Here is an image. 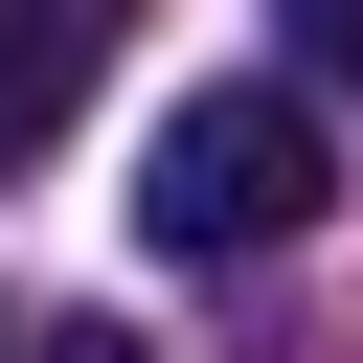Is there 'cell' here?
<instances>
[{
  "instance_id": "cell-1",
  "label": "cell",
  "mask_w": 363,
  "mask_h": 363,
  "mask_svg": "<svg viewBox=\"0 0 363 363\" xmlns=\"http://www.w3.org/2000/svg\"><path fill=\"white\" fill-rule=\"evenodd\" d=\"M318 182H340L318 91H182V113H159V159H136V250L250 272V250H295V227H318Z\"/></svg>"
},
{
  "instance_id": "cell-2",
  "label": "cell",
  "mask_w": 363,
  "mask_h": 363,
  "mask_svg": "<svg viewBox=\"0 0 363 363\" xmlns=\"http://www.w3.org/2000/svg\"><path fill=\"white\" fill-rule=\"evenodd\" d=\"M113 45H136V0H0V159H45L113 91Z\"/></svg>"
},
{
  "instance_id": "cell-3",
  "label": "cell",
  "mask_w": 363,
  "mask_h": 363,
  "mask_svg": "<svg viewBox=\"0 0 363 363\" xmlns=\"http://www.w3.org/2000/svg\"><path fill=\"white\" fill-rule=\"evenodd\" d=\"M295 23V68H363V0H272Z\"/></svg>"
},
{
  "instance_id": "cell-4",
  "label": "cell",
  "mask_w": 363,
  "mask_h": 363,
  "mask_svg": "<svg viewBox=\"0 0 363 363\" xmlns=\"http://www.w3.org/2000/svg\"><path fill=\"white\" fill-rule=\"evenodd\" d=\"M23 363H136V340H113V318H45V340H23Z\"/></svg>"
}]
</instances>
